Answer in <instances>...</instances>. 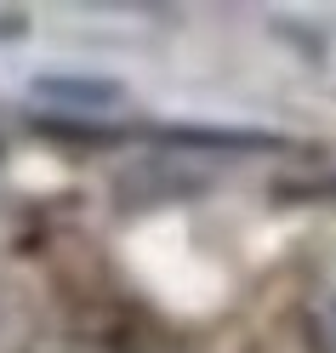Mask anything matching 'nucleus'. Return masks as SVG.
<instances>
[{
  "instance_id": "nucleus-3",
  "label": "nucleus",
  "mask_w": 336,
  "mask_h": 353,
  "mask_svg": "<svg viewBox=\"0 0 336 353\" xmlns=\"http://www.w3.org/2000/svg\"><path fill=\"white\" fill-rule=\"evenodd\" d=\"M46 353H108V347H80V342H63V347H46Z\"/></svg>"
},
{
  "instance_id": "nucleus-1",
  "label": "nucleus",
  "mask_w": 336,
  "mask_h": 353,
  "mask_svg": "<svg viewBox=\"0 0 336 353\" xmlns=\"http://www.w3.org/2000/svg\"><path fill=\"white\" fill-rule=\"evenodd\" d=\"M34 97H46L52 108H69V114H103V108L126 103V85L97 80V74H40Z\"/></svg>"
},
{
  "instance_id": "nucleus-4",
  "label": "nucleus",
  "mask_w": 336,
  "mask_h": 353,
  "mask_svg": "<svg viewBox=\"0 0 336 353\" xmlns=\"http://www.w3.org/2000/svg\"><path fill=\"white\" fill-rule=\"evenodd\" d=\"M17 29H23V23H17V17H12V23H0V34H17Z\"/></svg>"
},
{
  "instance_id": "nucleus-2",
  "label": "nucleus",
  "mask_w": 336,
  "mask_h": 353,
  "mask_svg": "<svg viewBox=\"0 0 336 353\" xmlns=\"http://www.w3.org/2000/svg\"><path fill=\"white\" fill-rule=\"evenodd\" d=\"M313 325H319V342L336 353V274L319 285V302H313Z\"/></svg>"
}]
</instances>
